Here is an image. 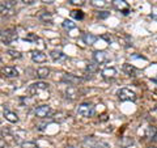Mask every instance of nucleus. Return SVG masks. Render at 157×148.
I'll use <instances>...</instances> for the list:
<instances>
[{"label": "nucleus", "mask_w": 157, "mask_h": 148, "mask_svg": "<svg viewBox=\"0 0 157 148\" xmlns=\"http://www.w3.org/2000/svg\"><path fill=\"white\" fill-rule=\"evenodd\" d=\"M76 113L80 117H84V118H89L94 114V106L92 103H88V102H84V103H80L77 107Z\"/></svg>", "instance_id": "obj_1"}, {"label": "nucleus", "mask_w": 157, "mask_h": 148, "mask_svg": "<svg viewBox=\"0 0 157 148\" xmlns=\"http://www.w3.org/2000/svg\"><path fill=\"white\" fill-rule=\"evenodd\" d=\"M84 144L90 147V148H110L109 143L104 140H98L94 136H86L84 138Z\"/></svg>", "instance_id": "obj_2"}, {"label": "nucleus", "mask_w": 157, "mask_h": 148, "mask_svg": "<svg viewBox=\"0 0 157 148\" xmlns=\"http://www.w3.org/2000/svg\"><path fill=\"white\" fill-rule=\"evenodd\" d=\"M17 37V32L14 29H6L2 32V42L4 45H11L12 42L16 41Z\"/></svg>", "instance_id": "obj_3"}, {"label": "nucleus", "mask_w": 157, "mask_h": 148, "mask_svg": "<svg viewBox=\"0 0 157 148\" xmlns=\"http://www.w3.org/2000/svg\"><path fill=\"white\" fill-rule=\"evenodd\" d=\"M118 98L121 101H136V95L127 88H122L118 91Z\"/></svg>", "instance_id": "obj_4"}, {"label": "nucleus", "mask_w": 157, "mask_h": 148, "mask_svg": "<svg viewBox=\"0 0 157 148\" xmlns=\"http://www.w3.org/2000/svg\"><path fill=\"white\" fill-rule=\"evenodd\" d=\"M14 6H16V2H13V0H3L2 4H0L2 14L3 16H9V14H12Z\"/></svg>", "instance_id": "obj_5"}, {"label": "nucleus", "mask_w": 157, "mask_h": 148, "mask_svg": "<svg viewBox=\"0 0 157 148\" xmlns=\"http://www.w3.org/2000/svg\"><path fill=\"white\" fill-rule=\"evenodd\" d=\"M48 89V84H46V83H43V81H38V83H34V84H32L30 87H29V93H30L32 96H34V95H37V93H39V92H42V91H47Z\"/></svg>", "instance_id": "obj_6"}, {"label": "nucleus", "mask_w": 157, "mask_h": 148, "mask_svg": "<svg viewBox=\"0 0 157 148\" xmlns=\"http://www.w3.org/2000/svg\"><path fill=\"white\" fill-rule=\"evenodd\" d=\"M93 59H94L96 63H98V64H102V63L109 62L110 56H109V54L104 50H97V51L93 53Z\"/></svg>", "instance_id": "obj_7"}, {"label": "nucleus", "mask_w": 157, "mask_h": 148, "mask_svg": "<svg viewBox=\"0 0 157 148\" xmlns=\"http://www.w3.org/2000/svg\"><path fill=\"white\" fill-rule=\"evenodd\" d=\"M113 7H114L117 11L122 12L123 14L130 13V6L127 4V2H124V0H113Z\"/></svg>", "instance_id": "obj_8"}, {"label": "nucleus", "mask_w": 157, "mask_h": 148, "mask_svg": "<svg viewBox=\"0 0 157 148\" xmlns=\"http://www.w3.org/2000/svg\"><path fill=\"white\" fill-rule=\"evenodd\" d=\"M62 81H64L67 83L68 85H77V84H80L82 81V79L81 77H77L75 75H71V73H66V75H63L62 77Z\"/></svg>", "instance_id": "obj_9"}, {"label": "nucleus", "mask_w": 157, "mask_h": 148, "mask_svg": "<svg viewBox=\"0 0 157 148\" xmlns=\"http://www.w3.org/2000/svg\"><path fill=\"white\" fill-rule=\"evenodd\" d=\"M34 113H36V117H38V118H46L51 114V107L48 105H41L37 107Z\"/></svg>", "instance_id": "obj_10"}, {"label": "nucleus", "mask_w": 157, "mask_h": 148, "mask_svg": "<svg viewBox=\"0 0 157 148\" xmlns=\"http://www.w3.org/2000/svg\"><path fill=\"white\" fill-rule=\"evenodd\" d=\"M117 76V70L114 67H107L102 70V77L106 79V80H110V79H114Z\"/></svg>", "instance_id": "obj_11"}, {"label": "nucleus", "mask_w": 157, "mask_h": 148, "mask_svg": "<svg viewBox=\"0 0 157 148\" xmlns=\"http://www.w3.org/2000/svg\"><path fill=\"white\" fill-rule=\"evenodd\" d=\"M122 70H123V72L126 73L127 76H132V77L137 76V73H139V71H137L134 66L128 64V63H126V64H123V67H122Z\"/></svg>", "instance_id": "obj_12"}, {"label": "nucleus", "mask_w": 157, "mask_h": 148, "mask_svg": "<svg viewBox=\"0 0 157 148\" xmlns=\"http://www.w3.org/2000/svg\"><path fill=\"white\" fill-rule=\"evenodd\" d=\"M2 73L6 77H17L18 76V71L14 67H3Z\"/></svg>", "instance_id": "obj_13"}, {"label": "nucleus", "mask_w": 157, "mask_h": 148, "mask_svg": "<svg viewBox=\"0 0 157 148\" xmlns=\"http://www.w3.org/2000/svg\"><path fill=\"white\" fill-rule=\"evenodd\" d=\"M66 97L70 98V100H75V98L78 97V91L75 85H70L66 89Z\"/></svg>", "instance_id": "obj_14"}, {"label": "nucleus", "mask_w": 157, "mask_h": 148, "mask_svg": "<svg viewBox=\"0 0 157 148\" xmlns=\"http://www.w3.org/2000/svg\"><path fill=\"white\" fill-rule=\"evenodd\" d=\"M32 59L36 63H43V62H46L47 56L41 51H32Z\"/></svg>", "instance_id": "obj_15"}, {"label": "nucleus", "mask_w": 157, "mask_h": 148, "mask_svg": "<svg viewBox=\"0 0 157 148\" xmlns=\"http://www.w3.org/2000/svg\"><path fill=\"white\" fill-rule=\"evenodd\" d=\"M50 55H51V58H52L55 62H63V60H66V59H67L66 54L62 53V51H59V50H52V51L50 53Z\"/></svg>", "instance_id": "obj_16"}, {"label": "nucleus", "mask_w": 157, "mask_h": 148, "mask_svg": "<svg viewBox=\"0 0 157 148\" xmlns=\"http://www.w3.org/2000/svg\"><path fill=\"white\" fill-rule=\"evenodd\" d=\"M4 117H6V119L8 122H11V123H16L18 122V117L16 113H13V111H9V110H4Z\"/></svg>", "instance_id": "obj_17"}, {"label": "nucleus", "mask_w": 157, "mask_h": 148, "mask_svg": "<svg viewBox=\"0 0 157 148\" xmlns=\"http://www.w3.org/2000/svg\"><path fill=\"white\" fill-rule=\"evenodd\" d=\"M48 75H50V68L48 67H41V68H38L37 70V76L39 77V79H46V77H48Z\"/></svg>", "instance_id": "obj_18"}, {"label": "nucleus", "mask_w": 157, "mask_h": 148, "mask_svg": "<svg viewBox=\"0 0 157 148\" xmlns=\"http://www.w3.org/2000/svg\"><path fill=\"white\" fill-rule=\"evenodd\" d=\"M82 39H84V42L86 43V45H93V43H96L97 37H96V36H93V34L85 33L84 36H82Z\"/></svg>", "instance_id": "obj_19"}, {"label": "nucleus", "mask_w": 157, "mask_h": 148, "mask_svg": "<svg viewBox=\"0 0 157 148\" xmlns=\"http://www.w3.org/2000/svg\"><path fill=\"white\" fill-rule=\"evenodd\" d=\"M145 135H147V138H149L151 140H153V138L157 135V130L155 129L153 126H149L148 129H147V131H145Z\"/></svg>", "instance_id": "obj_20"}, {"label": "nucleus", "mask_w": 157, "mask_h": 148, "mask_svg": "<svg viewBox=\"0 0 157 148\" xmlns=\"http://www.w3.org/2000/svg\"><path fill=\"white\" fill-rule=\"evenodd\" d=\"M90 4L96 8H104V7L107 6V3L105 2V0H90Z\"/></svg>", "instance_id": "obj_21"}, {"label": "nucleus", "mask_w": 157, "mask_h": 148, "mask_svg": "<svg viewBox=\"0 0 157 148\" xmlns=\"http://www.w3.org/2000/svg\"><path fill=\"white\" fill-rule=\"evenodd\" d=\"M63 28L64 29H68V30H70V29H75L76 28V24L72 21V20H64V21H63Z\"/></svg>", "instance_id": "obj_22"}, {"label": "nucleus", "mask_w": 157, "mask_h": 148, "mask_svg": "<svg viewBox=\"0 0 157 148\" xmlns=\"http://www.w3.org/2000/svg\"><path fill=\"white\" fill-rule=\"evenodd\" d=\"M39 20L43 22H51V20H52V16H51V13H47V12H43L42 14H39Z\"/></svg>", "instance_id": "obj_23"}, {"label": "nucleus", "mask_w": 157, "mask_h": 148, "mask_svg": "<svg viewBox=\"0 0 157 148\" xmlns=\"http://www.w3.org/2000/svg\"><path fill=\"white\" fill-rule=\"evenodd\" d=\"M71 16L75 20H82V18H84V13H82L80 9H75V11L71 12Z\"/></svg>", "instance_id": "obj_24"}, {"label": "nucleus", "mask_w": 157, "mask_h": 148, "mask_svg": "<svg viewBox=\"0 0 157 148\" xmlns=\"http://www.w3.org/2000/svg\"><path fill=\"white\" fill-rule=\"evenodd\" d=\"M7 54H8V55L11 56V58H13V59H21V56H22L21 54H20L18 51H16V50H8Z\"/></svg>", "instance_id": "obj_25"}, {"label": "nucleus", "mask_w": 157, "mask_h": 148, "mask_svg": "<svg viewBox=\"0 0 157 148\" xmlns=\"http://www.w3.org/2000/svg\"><path fill=\"white\" fill-rule=\"evenodd\" d=\"M21 148H38V146H37V143H34V142H22Z\"/></svg>", "instance_id": "obj_26"}, {"label": "nucleus", "mask_w": 157, "mask_h": 148, "mask_svg": "<svg viewBox=\"0 0 157 148\" xmlns=\"http://www.w3.org/2000/svg\"><path fill=\"white\" fill-rule=\"evenodd\" d=\"M86 71L88 72H96L97 71V64H94V63H89V64L86 66Z\"/></svg>", "instance_id": "obj_27"}, {"label": "nucleus", "mask_w": 157, "mask_h": 148, "mask_svg": "<svg viewBox=\"0 0 157 148\" xmlns=\"http://www.w3.org/2000/svg\"><path fill=\"white\" fill-rule=\"evenodd\" d=\"M109 16H110V12H106V11H104V12H98V14H97V17H98V18H101V20L107 18Z\"/></svg>", "instance_id": "obj_28"}, {"label": "nucleus", "mask_w": 157, "mask_h": 148, "mask_svg": "<svg viewBox=\"0 0 157 148\" xmlns=\"http://www.w3.org/2000/svg\"><path fill=\"white\" fill-rule=\"evenodd\" d=\"M132 143H134V142H132V139H130V138H124V139L122 140V146H123V147H128V146L132 144Z\"/></svg>", "instance_id": "obj_29"}, {"label": "nucleus", "mask_w": 157, "mask_h": 148, "mask_svg": "<svg viewBox=\"0 0 157 148\" xmlns=\"http://www.w3.org/2000/svg\"><path fill=\"white\" fill-rule=\"evenodd\" d=\"M70 3L73 4V6H84L85 0H70Z\"/></svg>", "instance_id": "obj_30"}, {"label": "nucleus", "mask_w": 157, "mask_h": 148, "mask_svg": "<svg viewBox=\"0 0 157 148\" xmlns=\"http://www.w3.org/2000/svg\"><path fill=\"white\" fill-rule=\"evenodd\" d=\"M26 41H30V42H37L38 41V37L34 36V34H29V36H26Z\"/></svg>", "instance_id": "obj_31"}, {"label": "nucleus", "mask_w": 157, "mask_h": 148, "mask_svg": "<svg viewBox=\"0 0 157 148\" xmlns=\"http://www.w3.org/2000/svg\"><path fill=\"white\" fill-rule=\"evenodd\" d=\"M63 115H66L64 114V113H58V114H56V118H54V121H59V122H60V121H63V119H64V117H63Z\"/></svg>", "instance_id": "obj_32"}, {"label": "nucleus", "mask_w": 157, "mask_h": 148, "mask_svg": "<svg viewBox=\"0 0 157 148\" xmlns=\"http://www.w3.org/2000/svg\"><path fill=\"white\" fill-rule=\"evenodd\" d=\"M42 3H45V4H52L54 3V0H41Z\"/></svg>", "instance_id": "obj_33"}, {"label": "nucleus", "mask_w": 157, "mask_h": 148, "mask_svg": "<svg viewBox=\"0 0 157 148\" xmlns=\"http://www.w3.org/2000/svg\"><path fill=\"white\" fill-rule=\"evenodd\" d=\"M22 3H25V4H33L34 3V0H21Z\"/></svg>", "instance_id": "obj_34"}, {"label": "nucleus", "mask_w": 157, "mask_h": 148, "mask_svg": "<svg viewBox=\"0 0 157 148\" xmlns=\"http://www.w3.org/2000/svg\"><path fill=\"white\" fill-rule=\"evenodd\" d=\"M0 144H2V148H4V147H6V143H4V139H2V140H0Z\"/></svg>", "instance_id": "obj_35"}, {"label": "nucleus", "mask_w": 157, "mask_h": 148, "mask_svg": "<svg viewBox=\"0 0 157 148\" xmlns=\"http://www.w3.org/2000/svg\"><path fill=\"white\" fill-rule=\"evenodd\" d=\"M152 81H155V83H157V76H156V77L153 79V80H152Z\"/></svg>", "instance_id": "obj_36"}, {"label": "nucleus", "mask_w": 157, "mask_h": 148, "mask_svg": "<svg viewBox=\"0 0 157 148\" xmlns=\"http://www.w3.org/2000/svg\"><path fill=\"white\" fill-rule=\"evenodd\" d=\"M148 148H157V147H155V146H151V147H148Z\"/></svg>", "instance_id": "obj_37"}, {"label": "nucleus", "mask_w": 157, "mask_h": 148, "mask_svg": "<svg viewBox=\"0 0 157 148\" xmlns=\"http://www.w3.org/2000/svg\"><path fill=\"white\" fill-rule=\"evenodd\" d=\"M155 111H157V107H156V109H155Z\"/></svg>", "instance_id": "obj_38"}]
</instances>
